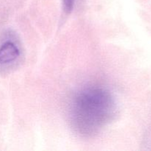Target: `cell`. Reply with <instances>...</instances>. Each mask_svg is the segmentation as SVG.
<instances>
[{
	"label": "cell",
	"mask_w": 151,
	"mask_h": 151,
	"mask_svg": "<svg viewBox=\"0 0 151 151\" xmlns=\"http://www.w3.org/2000/svg\"><path fill=\"white\" fill-rule=\"evenodd\" d=\"M114 97L106 87L87 85L77 91L69 103V117L72 130L80 137L98 134L116 115Z\"/></svg>",
	"instance_id": "1"
},
{
	"label": "cell",
	"mask_w": 151,
	"mask_h": 151,
	"mask_svg": "<svg viewBox=\"0 0 151 151\" xmlns=\"http://www.w3.org/2000/svg\"><path fill=\"white\" fill-rule=\"evenodd\" d=\"M63 10L66 13H70L75 7V0H62Z\"/></svg>",
	"instance_id": "3"
},
{
	"label": "cell",
	"mask_w": 151,
	"mask_h": 151,
	"mask_svg": "<svg viewBox=\"0 0 151 151\" xmlns=\"http://www.w3.org/2000/svg\"><path fill=\"white\" fill-rule=\"evenodd\" d=\"M24 50L19 35L12 29L0 35V76L16 70L22 63Z\"/></svg>",
	"instance_id": "2"
}]
</instances>
